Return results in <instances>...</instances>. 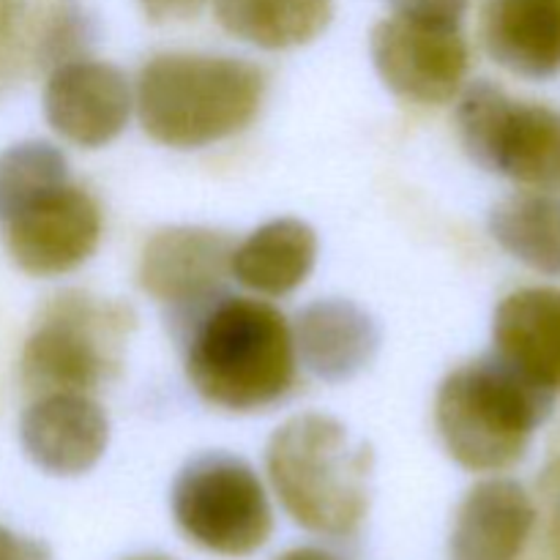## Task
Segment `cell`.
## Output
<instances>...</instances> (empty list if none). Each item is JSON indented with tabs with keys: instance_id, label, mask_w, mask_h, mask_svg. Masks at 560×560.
Wrapping results in <instances>:
<instances>
[{
	"instance_id": "1",
	"label": "cell",
	"mask_w": 560,
	"mask_h": 560,
	"mask_svg": "<svg viewBox=\"0 0 560 560\" xmlns=\"http://www.w3.org/2000/svg\"><path fill=\"white\" fill-rule=\"evenodd\" d=\"M186 375L217 408L235 413L268 408L295 383L293 331L266 301L217 295L195 312Z\"/></svg>"
},
{
	"instance_id": "2",
	"label": "cell",
	"mask_w": 560,
	"mask_h": 560,
	"mask_svg": "<svg viewBox=\"0 0 560 560\" xmlns=\"http://www.w3.org/2000/svg\"><path fill=\"white\" fill-rule=\"evenodd\" d=\"M552 408L556 392L492 350L448 372L438 388L435 424L454 463L498 474L525 457Z\"/></svg>"
},
{
	"instance_id": "3",
	"label": "cell",
	"mask_w": 560,
	"mask_h": 560,
	"mask_svg": "<svg viewBox=\"0 0 560 560\" xmlns=\"http://www.w3.org/2000/svg\"><path fill=\"white\" fill-rule=\"evenodd\" d=\"M266 74L244 58L164 52L140 69L135 107L151 140L167 148H202L238 135L255 120Z\"/></svg>"
},
{
	"instance_id": "4",
	"label": "cell",
	"mask_w": 560,
	"mask_h": 560,
	"mask_svg": "<svg viewBox=\"0 0 560 560\" xmlns=\"http://www.w3.org/2000/svg\"><path fill=\"white\" fill-rule=\"evenodd\" d=\"M266 468L284 512L312 534L353 536L370 512L372 448L331 416L284 421L268 441Z\"/></svg>"
},
{
	"instance_id": "5",
	"label": "cell",
	"mask_w": 560,
	"mask_h": 560,
	"mask_svg": "<svg viewBox=\"0 0 560 560\" xmlns=\"http://www.w3.org/2000/svg\"><path fill=\"white\" fill-rule=\"evenodd\" d=\"M135 328L129 306L60 293L44 306L22 350L20 375L33 394H91L124 364L126 337Z\"/></svg>"
},
{
	"instance_id": "6",
	"label": "cell",
	"mask_w": 560,
	"mask_h": 560,
	"mask_svg": "<svg viewBox=\"0 0 560 560\" xmlns=\"http://www.w3.org/2000/svg\"><path fill=\"white\" fill-rule=\"evenodd\" d=\"M459 140L487 173L560 195V109L517 102L495 82H470L457 104Z\"/></svg>"
},
{
	"instance_id": "7",
	"label": "cell",
	"mask_w": 560,
	"mask_h": 560,
	"mask_svg": "<svg viewBox=\"0 0 560 560\" xmlns=\"http://www.w3.org/2000/svg\"><path fill=\"white\" fill-rule=\"evenodd\" d=\"M173 514L186 539L224 558L252 556L273 530L262 481L252 465L224 452L186 463L173 485Z\"/></svg>"
},
{
	"instance_id": "8",
	"label": "cell",
	"mask_w": 560,
	"mask_h": 560,
	"mask_svg": "<svg viewBox=\"0 0 560 560\" xmlns=\"http://www.w3.org/2000/svg\"><path fill=\"white\" fill-rule=\"evenodd\" d=\"M370 52L388 91L408 102H452L468 74V44L452 25L394 14L375 25Z\"/></svg>"
},
{
	"instance_id": "9",
	"label": "cell",
	"mask_w": 560,
	"mask_h": 560,
	"mask_svg": "<svg viewBox=\"0 0 560 560\" xmlns=\"http://www.w3.org/2000/svg\"><path fill=\"white\" fill-rule=\"evenodd\" d=\"M11 260L31 277H58L80 268L102 241V208L80 186L42 197L3 222Z\"/></svg>"
},
{
	"instance_id": "10",
	"label": "cell",
	"mask_w": 560,
	"mask_h": 560,
	"mask_svg": "<svg viewBox=\"0 0 560 560\" xmlns=\"http://www.w3.org/2000/svg\"><path fill=\"white\" fill-rule=\"evenodd\" d=\"M135 96L124 71L91 58H71L49 71L44 115L63 140L102 148L129 124Z\"/></svg>"
},
{
	"instance_id": "11",
	"label": "cell",
	"mask_w": 560,
	"mask_h": 560,
	"mask_svg": "<svg viewBox=\"0 0 560 560\" xmlns=\"http://www.w3.org/2000/svg\"><path fill=\"white\" fill-rule=\"evenodd\" d=\"M91 20L77 0H0V91L82 58Z\"/></svg>"
},
{
	"instance_id": "12",
	"label": "cell",
	"mask_w": 560,
	"mask_h": 560,
	"mask_svg": "<svg viewBox=\"0 0 560 560\" xmlns=\"http://www.w3.org/2000/svg\"><path fill=\"white\" fill-rule=\"evenodd\" d=\"M233 249V238L217 230H159L142 249L137 282L162 304L197 310L222 293Z\"/></svg>"
},
{
	"instance_id": "13",
	"label": "cell",
	"mask_w": 560,
	"mask_h": 560,
	"mask_svg": "<svg viewBox=\"0 0 560 560\" xmlns=\"http://www.w3.org/2000/svg\"><path fill=\"white\" fill-rule=\"evenodd\" d=\"M20 441L44 474L82 476L107 452L109 419L88 394H42L22 413Z\"/></svg>"
},
{
	"instance_id": "14",
	"label": "cell",
	"mask_w": 560,
	"mask_h": 560,
	"mask_svg": "<svg viewBox=\"0 0 560 560\" xmlns=\"http://www.w3.org/2000/svg\"><path fill=\"white\" fill-rule=\"evenodd\" d=\"M534 525L536 506L520 481H479L454 520L448 560H517Z\"/></svg>"
},
{
	"instance_id": "15",
	"label": "cell",
	"mask_w": 560,
	"mask_h": 560,
	"mask_svg": "<svg viewBox=\"0 0 560 560\" xmlns=\"http://www.w3.org/2000/svg\"><path fill=\"white\" fill-rule=\"evenodd\" d=\"M293 345L312 375L345 383L372 364L381 348V328L353 301L326 299L299 312Z\"/></svg>"
},
{
	"instance_id": "16",
	"label": "cell",
	"mask_w": 560,
	"mask_h": 560,
	"mask_svg": "<svg viewBox=\"0 0 560 560\" xmlns=\"http://www.w3.org/2000/svg\"><path fill=\"white\" fill-rule=\"evenodd\" d=\"M481 38L503 69L528 80L560 71V0H485Z\"/></svg>"
},
{
	"instance_id": "17",
	"label": "cell",
	"mask_w": 560,
	"mask_h": 560,
	"mask_svg": "<svg viewBox=\"0 0 560 560\" xmlns=\"http://www.w3.org/2000/svg\"><path fill=\"white\" fill-rule=\"evenodd\" d=\"M495 353L560 392V290L523 288L498 304L492 317Z\"/></svg>"
},
{
	"instance_id": "18",
	"label": "cell",
	"mask_w": 560,
	"mask_h": 560,
	"mask_svg": "<svg viewBox=\"0 0 560 560\" xmlns=\"http://www.w3.org/2000/svg\"><path fill=\"white\" fill-rule=\"evenodd\" d=\"M317 260V235L301 219H273L233 249L230 273L262 295H288L306 282Z\"/></svg>"
},
{
	"instance_id": "19",
	"label": "cell",
	"mask_w": 560,
	"mask_h": 560,
	"mask_svg": "<svg viewBox=\"0 0 560 560\" xmlns=\"http://www.w3.org/2000/svg\"><path fill=\"white\" fill-rule=\"evenodd\" d=\"M213 14L241 42L290 49L315 42L331 25L334 0H213Z\"/></svg>"
},
{
	"instance_id": "20",
	"label": "cell",
	"mask_w": 560,
	"mask_h": 560,
	"mask_svg": "<svg viewBox=\"0 0 560 560\" xmlns=\"http://www.w3.org/2000/svg\"><path fill=\"white\" fill-rule=\"evenodd\" d=\"M490 233L520 262L560 277V195L517 191L490 211Z\"/></svg>"
},
{
	"instance_id": "21",
	"label": "cell",
	"mask_w": 560,
	"mask_h": 560,
	"mask_svg": "<svg viewBox=\"0 0 560 560\" xmlns=\"http://www.w3.org/2000/svg\"><path fill=\"white\" fill-rule=\"evenodd\" d=\"M69 184V162L52 142L27 140L0 153V224Z\"/></svg>"
},
{
	"instance_id": "22",
	"label": "cell",
	"mask_w": 560,
	"mask_h": 560,
	"mask_svg": "<svg viewBox=\"0 0 560 560\" xmlns=\"http://www.w3.org/2000/svg\"><path fill=\"white\" fill-rule=\"evenodd\" d=\"M470 0H392L394 14L432 25L459 27Z\"/></svg>"
},
{
	"instance_id": "23",
	"label": "cell",
	"mask_w": 560,
	"mask_h": 560,
	"mask_svg": "<svg viewBox=\"0 0 560 560\" xmlns=\"http://www.w3.org/2000/svg\"><path fill=\"white\" fill-rule=\"evenodd\" d=\"M539 495L547 520V545H550L552 558L560 560V457L552 459L541 474Z\"/></svg>"
},
{
	"instance_id": "24",
	"label": "cell",
	"mask_w": 560,
	"mask_h": 560,
	"mask_svg": "<svg viewBox=\"0 0 560 560\" xmlns=\"http://www.w3.org/2000/svg\"><path fill=\"white\" fill-rule=\"evenodd\" d=\"M0 560H52V552L44 541L27 539L0 525Z\"/></svg>"
},
{
	"instance_id": "25",
	"label": "cell",
	"mask_w": 560,
	"mask_h": 560,
	"mask_svg": "<svg viewBox=\"0 0 560 560\" xmlns=\"http://www.w3.org/2000/svg\"><path fill=\"white\" fill-rule=\"evenodd\" d=\"M140 5L151 22H178L195 16L206 0H140Z\"/></svg>"
},
{
	"instance_id": "26",
	"label": "cell",
	"mask_w": 560,
	"mask_h": 560,
	"mask_svg": "<svg viewBox=\"0 0 560 560\" xmlns=\"http://www.w3.org/2000/svg\"><path fill=\"white\" fill-rule=\"evenodd\" d=\"M277 560H337L331 552L320 550V547H295V550L284 552Z\"/></svg>"
},
{
	"instance_id": "27",
	"label": "cell",
	"mask_w": 560,
	"mask_h": 560,
	"mask_svg": "<svg viewBox=\"0 0 560 560\" xmlns=\"http://www.w3.org/2000/svg\"><path fill=\"white\" fill-rule=\"evenodd\" d=\"M129 560H170L164 556H137V558H129Z\"/></svg>"
}]
</instances>
